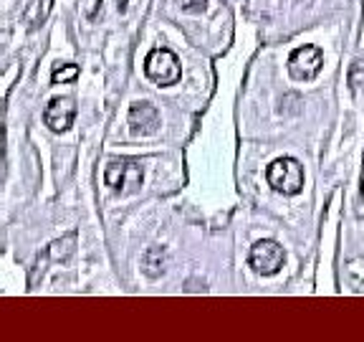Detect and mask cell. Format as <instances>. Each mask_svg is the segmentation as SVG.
Returning <instances> with one entry per match:
<instances>
[{"instance_id": "1", "label": "cell", "mask_w": 364, "mask_h": 342, "mask_svg": "<svg viewBox=\"0 0 364 342\" xmlns=\"http://www.w3.org/2000/svg\"><path fill=\"white\" fill-rule=\"evenodd\" d=\"M266 180L276 193L281 195H299L304 188V165L296 157L273 160L266 170Z\"/></svg>"}, {"instance_id": "2", "label": "cell", "mask_w": 364, "mask_h": 342, "mask_svg": "<svg viewBox=\"0 0 364 342\" xmlns=\"http://www.w3.org/2000/svg\"><path fill=\"white\" fill-rule=\"evenodd\" d=\"M144 74L149 81L157 86H172L182 79V66L180 58L170 51V48H152L144 58Z\"/></svg>"}, {"instance_id": "3", "label": "cell", "mask_w": 364, "mask_h": 342, "mask_svg": "<svg viewBox=\"0 0 364 342\" xmlns=\"http://www.w3.org/2000/svg\"><path fill=\"white\" fill-rule=\"evenodd\" d=\"M104 182L114 193H134L142 185V165L136 160H109L104 170Z\"/></svg>"}, {"instance_id": "4", "label": "cell", "mask_w": 364, "mask_h": 342, "mask_svg": "<svg viewBox=\"0 0 364 342\" xmlns=\"http://www.w3.org/2000/svg\"><path fill=\"white\" fill-rule=\"evenodd\" d=\"M284 261H286L284 249H281V244H276V241H271V239H263V241H258V244H253V249H250V254H248L250 269L256 274H263V276L279 274Z\"/></svg>"}, {"instance_id": "5", "label": "cell", "mask_w": 364, "mask_h": 342, "mask_svg": "<svg viewBox=\"0 0 364 342\" xmlns=\"http://www.w3.org/2000/svg\"><path fill=\"white\" fill-rule=\"evenodd\" d=\"M324 66V53L318 46H301L289 56V74L296 81H314Z\"/></svg>"}, {"instance_id": "6", "label": "cell", "mask_w": 364, "mask_h": 342, "mask_svg": "<svg viewBox=\"0 0 364 342\" xmlns=\"http://www.w3.org/2000/svg\"><path fill=\"white\" fill-rule=\"evenodd\" d=\"M74 117H76V104L71 97H56L48 102L43 112V122L48 125L51 132H66L71 130L74 125Z\"/></svg>"}, {"instance_id": "7", "label": "cell", "mask_w": 364, "mask_h": 342, "mask_svg": "<svg viewBox=\"0 0 364 342\" xmlns=\"http://www.w3.org/2000/svg\"><path fill=\"white\" fill-rule=\"evenodd\" d=\"M159 112L149 102H136L129 107V132L134 137H147L157 132Z\"/></svg>"}, {"instance_id": "8", "label": "cell", "mask_w": 364, "mask_h": 342, "mask_svg": "<svg viewBox=\"0 0 364 342\" xmlns=\"http://www.w3.org/2000/svg\"><path fill=\"white\" fill-rule=\"evenodd\" d=\"M51 8H53V0H28V6L23 11V23H26L31 31L38 28L41 23L48 18Z\"/></svg>"}, {"instance_id": "9", "label": "cell", "mask_w": 364, "mask_h": 342, "mask_svg": "<svg viewBox=\"0 0 364 342\" xmlns=\"http://www.w3.org/2000/svg\"><path fill=\"white\" fill-rule=\"evenodd\" d=\"M79 76V66L76 63H66L63 68H56L51 74V84H66V81H74Z\"/></svg>"}, {"instance_id": "10", "label": "cell", "mask_w": 364, "mask_h": 342, "mask_svg": "<svg viewBox=\"0 0 364 342\" xmlns=\"http://www.w3.org/2000/svg\"><path fill=\"white\" fill-rule=\"evenodd\" d=\"M349 84L354 89L364 91V61H354L352 68H349Z\"/></svg>"}, {"instance_id": "11", "label": "cell", "mask_w": 364, "mask_h": 342, "mask_svg": "<svg viewBox=\"0 0 364 342\" xmlns=\"http://www.w3.org/2000/svg\"><path fill=\"white\" fill-rule=\"evenodd\" d=\"M177 3H180L182 11L188 13H203L208 8V0H177Z\"/></svg>"}, {"instance_id": "12", "label": "cell", "mask_w": 364, "mask_h": 342, "mask_svg": "<svg viewBox=\"0 0 364 342\" xmlns=\"http://www.w3.org/2000/svg\"><path fill=\"white\" fill-rule=\"evenodd\" d=\"M362 188H364V175H362Z\"/></svg>"}]
</instances>
